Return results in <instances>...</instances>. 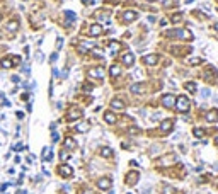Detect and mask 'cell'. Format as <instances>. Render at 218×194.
Instances as JSON below:
<instances>
[{
    "label": "cell",
    "mask_w": 218,
    "mask_h": 194,
    "mask_svg": "<svg viewBox=\"0 0 218 194\" xmlns=\"http://www.w3.org/2000/svg\"><path fill=\"white\" fill-rule=\"evenodd\" d=\"M174 107H176V111H177V113H188L189 107H191V102H189V99L186 97V95H179L177 99H176Z\"/></svg>",
    "instance_id": "cell-1"
},
{
    "label": "cell",
    "mask_w": 218,
    "mask_h": 194,
    "mask_svg": "<svg viewBox=\"0 0 218 194\" xmlns=\"http://www.w3.org/2000/svg\"><path fill=\"white\" fill-rule=\"evenodd\" d=\"M167 38H182V39L186 41H192V34L191 31L188 29H174V31H169V33H165Z\"/></svg>",
    "instance_id": "cell-2"
},
{
    "label": "cell",
    "mask_w": 218,
    "mask_h": 194,
    "mask_svg": "<svg viewBox=\"0 0 218 194\" xmlns=\"http://www.w3.org/2000/svg\"><path fill=\"white\" fill-rule=\"evenodd\" d=\"M58 174H60L61 177H65V179H68V177L73 176V168H72L70 165L63 164V165H60V167H58Z\"/></svg>",
    "instance_id": "cell-3"
},
{
    "label": "cell",
    "mask_w": 218,
    "mask_h": 194,
    "mask_svg": "<svg viewBox=\"0 0 218 194\" xmlns=\"http://www.w3.org/2000/svg\"><path fill=\"white\" fill-rule=\"evenodd\" d=\"M174 104H176V97H174V94H165L162 97V106L165 107V109L174 107Z\"/></svg>",
    "instance_id": "cell-4"
},
{
    "label": "cell",
    "mask_w": 218,
    "mask_h": 194,
    "mask_svg": "<svg viewBox=\"0 0 218 194\" xmlns=\"http://www.w3.org/2000/svg\"><path fill=\"white\" fill-rule=\"evenodd\" d=\"M97 187L102 191H109L111 189V179L109 177H102V179L97 180Z\"/></svg>",
    "instance_id": "cell-5"
},
{
    "label": "cell",
    "mask_w": 218,
    "mask_h": 194,
    "mask_svg": "<svg viewBox=\"0 0 218 194\" xmlns=\"http://www.w3.org/2000/svg\"><path fill=\"white\" fill-rule=\"evenodd\" d=\"M89 77H90V78H102V77H104V70H102V66H96V68H90V70H89Z\"/></svg>",
    "instance_id": "cell-6"
},
{
    "label": "cell",
    "mask_w": 218,
    "mask_h": 194,
    "mask_svg": "<svg viewBox=\"0 0 218 194\" xmlns=\"http://www.w3.org/2000/svg\"><path fill=\"white\" fill-rule=\"evenodd\" d=\"M172 126H174V121L172 119H164L162 125H160V131H162L164 135H167V133L172 129Z\"/></svg>",
    "instance_id": "cell-7"
},
{
    "label": "cell",
    "mask_w": 218,
    "mask_h": 194,
    "mask_svg": "<svg viewBox=\"0 0 218 194\" xmlns=\"http://www.w3.org/2000/svg\"><path fill=\"white\" fill-rule=\"evenodd\" d=\"M138 179H140V174L138 172H129L128 177H126V184H128V186H135V184L138 182Z\"/></svg>",
    "instance_id": "cell-8"
},
{
    "label": "cell",
    "mask_w": 218,
    "mask_h": 194,
    "mask_svg": "<svg viewBox=\"0 0 218 194\" xmlns=\"http://www.w3.org/2000/svg\"><path fill=\"white\" fill-rule=\"evenodd\" d=\"M99 34H102V26L101 24H92V26L89 27V36H99Z\"/></svg>",
    "instance_id": "cell-9"
},
{
    "label": "cell",
    "mask_w": 218,
    "mask_h": 194,
    "mask_svg": "<svg viewBox=\"0 0 218 194\" xmlns=\"http://www.w3.org/2000/svg\"><path fill=\"white\" fill-rule=\"evenodd\" d=\"M82 111L80 109H72L70 113L67 114V121H75V119H78V117H82Z\"/></svg>",
    "instance_id": "cell-10"
},
{
    "label": "cell",
    "mask_w": 218,
    "mask_h": 194,
    "mask_svg": "<svg viewBox=\"0 0 218 194\" xmlns=\"http://www.w3.org/2000/svg\"><path fill=\"white\" fill-rule=\"evenodd\" d=\"M206 121H208V123H216V121H218V109L208 111V113H206Z\"/></svg>",
    "instance_id": "cell-11"
},
{
    "label": "cell",
    "mask_w": 218,
    "mask_h": 194,
    "mask_svg": "<svg viewBox=\"0 0 218 194\" xmlns=\"http://www.w3.org/2000/svg\"><path fill=\"white\" fill-rule=\"evenodd\" d=\"M123 63H125L126 66H133V63H135V55H133V53H126V55L123 56Z\"/></svg>",
    "instance_id": "cell-12"
},
{
    "label": "cell",
    "mask_w": 218,
    "mask_h": 194,
    "mask_svg": "<svg viewBox=\"0 0 218 194\" xmlns=\"http://www.w3.org/2000/svg\"><path fill=\"white\" fill-rule=\"evenodd\" d=\"M157 61H159V56H157V55H147V56H143V63H145V65H155Z\"/></svg>",
    "instance_id": "cell-13"
},
{
    "label": "cell",
    "mask_w": 218,
    "mask_h": 194,
    "mask_svg": "<svg viewBox=\"0 0 218 194\" xmlns=\"http://www.w3.org/2000/svg\"><path fill=\"white\" fill-rule=\"evenodd\" d=\"M138 17V14L135 10H126L125 14H123V19H125L126 22H131V21H135V19Z\"/></svg>",
    "instance_id": "cell-14"
},
{
    "label": "cell",
    "mask_w": 218,
    "mask_h": 194,
    "mask_svg": "<svg viewBox=\"0 0 218 194\" xmlns=\"http://www.w3.org/2000/svg\"><path fill=\"white\" fill-rule=\"evenodd\" d=\"M111 107H113V109H116V111H123V109H125V102H123L121 99H113L111 101Z\"/></svg>",
    "instance_id": "cell-15"
},
{
    "label": "cell",
    "mask_w": 218,
    "mask_h": 194,
    "mask_svg": "<svg viewBox=\"0 0 218 194\" xmlns=\"http://www.w3.org/2000/svg\"><path fill=\"white\" fill-rule=\"evenodd\" d=\"M119 49H121V43H118V41H111V43H109V51H111V55H116Z\"/></svg>",
    "instance_id": "cell-16"
},
{
    "label": "cell",
    "mask_w": 218,
    "mask_h": 194,
    "mask_svg": "<svg viewBox=\"0 0 218 194\" xmlns=\"http://www.w3.org/2000/svg\"><path fill=\"white\" fill-rule=\"evenodd\" d=\"M104 121H106L107 125H114V123H116V116L111 113V111H107V113H104Z\"/></svg>",
    "instance_id": "cell-17"
},
{
    "label": "cell",
    "mask_w": 218,
    "mask_h": 194,
    "mask_svg": "<svg viewBox=\"0 0 218 194\" xmlns=\"http://www.w3.org/2000/svg\"><path fill=\"white\" fill-rule=\"evenodd\" d=\"M184 89L188 92H191V94H194V92H198V84H196V82H186Z\"/></svg>",
    "instance_id": "cell-18"
},
{
    "label": "cell",
    "mask_w": 218,
    "mask_h": 194,
    "mask_svg": "<svg viewBox=\"0 0 218 194\" xmlns=\"http://www.w3.org/2000/svg\"><path fill=\"white\" fill-rule=\"evenodd\" d=\"M65 17H67V26L70 27V24L77 19V15H75V12H72V10H65Z\"/></svg>",
    "instance_id": "cell-19"
},
{
    "label": "cell",
    "mask_w": 218,
    "mask_h": 194,
    "mask_svg": "<svg viewBox=\"0 0 218 194\" xmlns=\"http://www.w3.org/2000/svg\"><path fill=\"white\" fill-rule=\"evenodd\" d=\"M129 90L133 92V94H141V92L145 90V85L143 84H133L129 87Z\"/></svg>",
    "instance_id": "cell-20"
},
{
    "label": "cell",
    "mask_w": 218,
    "mask_h": 194,
    "mask_svg": "<svg viewBox=\"0 0 218 194\" xmlns=\"http://www.w3.org/2000/svg\"><path fill=\"white\" fill-rule=\"evenodd\" d=\"M109 73H111V77H113V78L119 77V75H121V66H118V65H113L111 68H109Z\"/></svg>",
    "instance_id": "cell-21"
},
{
    "label": "cell",
    "mask_w": 218,
    "mask_h": 194,
    "mask_svg": "<svg viewBox=\"0 0 218 194\" xmlns=\"http://www.w3.org/2000/svg\"><path fill=\"white\" fill-rule=\"evenodd\" d=\"M89 128H90L89 123H80V125L75 126V131L77 133H85V131H89Z\"/></svg>",
    "instance_id": "cell-22"
},
{
    "label": "cell",
    "mask_w": 218,
    "mask_h": 194,
    "mask_svg": "<svg viewBox=\"0 0 218 194\" xmlns=\"http://www.w3.org/2000/svg\"><path fill=\"white\" fill-rule=\"evenodd\" d=\"M17 29H19V22H17V21H10V22L7 24V31H9L10 34H14Z\"/></svg>",
    "instance_id": "cell-23"
},
{
    "label": "cell",
    "mask_w": 218,
    "mask_h": 194,
    "mask_svg": "<svg viewBox=\"0 0 218 194\" xmlns=\"http://www.w3.org/2000/svg\"><path fill=\"white\" fill-rule=\"evenodd\" d=\"M65 148L67 150H72V148H75V141H73V138H65Z\"/></svg>",
    "instance_id": "cell-24"
},
{
    "label": "cell",
    "mask_w": 218,
    "mask_h": 194,
    "mask_svg": "<svg viewBox=\"0 0 218 194\" xmlns=\"http://www.w3.org/2000/svg\"><path fill=\"white\" fill-rule=\"evenodd\" d=\"M101 155L106 157V158H109V157H113V150L109 147H104V148H101Z\"/></svg>",
    "instance_id": "cell-25"
},
{
    "label": "cell",
    "mask_w": 218,
    "mask_h": 194,
    "mask_svg": "<svg viewBox=\"0 0 218 194\" xmlns=\"http://www.w3.org/2000/svg\"><path fill=\"white\" fill-rule=\"evenodd\" d=\"M176 160V157H172V155H167L165 158H162V160L159 162L160 165H169V164H172V162Z\"/></svg>",
    "instance_id": "cell-26"
},
{
    "label": "cell",
    "mask_w": 218,
    "mask_h": 194,
    "mask_svg": "<svg viewBox=\"0 0 218 194\" xmlns=\"http://www.w3.org/2000/svg\"><path fill=\"white\" fill-rule=\"evenodd\" d=\"M182 17H184V14H182V12H177V14H174L172 17H170V22H174V24H177L179 21H182Z\"/></svg>",
    "instance_id": "cell-27"
},
{
    "label": "cell",
    "mask_w": 218,
    "mask_h": 194,
    "mask_svg": "<svg viewBox=\"0 0 218 194\" xmlns=\"http://www.w3.org/2000/svg\"><path fill=\"white\" fill-rule=\"evenodd\" d=\"M0 66H2V68H10V66H12V60L10 58H4L2 61H0Z\"/></svg>",
    "instance_id": "cell-28"
},
{
    "label": "cell",
    "mask_w": 218,
    "mask_h": 194,
    "mask_svg": "<svg viewBox=\"0 0 218 194\" xmlns=\"http://www.w3.org/2000/svg\"><path fill=\"white\" fill-rule=\"evenodd\" d=\"M194 136H196V138H201V136H204V129H203V128H196V129H194Z\"/></svg>",
    "instance_id": "cell-29"
},
{
    "label": "cell",
    "mask_w": 218,
    "mask_h": 194,
    "mask_svg": "<svg viewBox=\"0 0 218 194\" xmlns=\"http://www.w3.org/2000/svg\"><path fill=\"white\" fill-rule=\"evenodd\" d=\"M60 158H61L63 162L65 160H68V158H70V153H68L67 150H63V152H60Z\"/></svg>",
    "instance_id": "cell-30"
},
{
    "label": "cell",
    "mask_w": 218,
    "mask_h": 194,
    "mask_svg": "<svg viewBox=\"0 0 218 194\" xmlns=\"http://www.w3.org/2000/svg\"><path fill=\"white\" fill-rule=\"evenodd\" d=\"M201 61H203V58H200V56H194V58L189 60V63H191V65H200Z\"/></svg>",
    "instance_id": "cell-31"
},
{
    "label": "cell",
    "mask_w": 218,
    "mask_h": 194,
    "mask_svg": "<svg viewBox=\"0 0 218 194\" xmlns=\"http://www.w3.org/2000/svg\"><path fill=\"white\" fill-rule=\"evenodd\" d=\"M208 95H210V89H203V90H201V97H203V99H206Z\"/></svg>",
    "instance_id": "cell-32"
},
{
    "label": "cell",
    "mask_w": 218,
    "mask_h": 194,
    "mask_svg": "<svg viewBox=\"0 0 218 194\" xmlns=\"http://www.w3.org/2000/svg\"><path fill=\"white\" fill-rule=\"evenodd\" d=\"M14 150H15V152H19V150H24V145H22V143H17V145L14 147Z\"/></svg>",
    "instance_id": "cell-33"
},
{
    "label": "cell",
    "mask_w": 218,
    "mask_h": 194,
    "mask_svg": "<svg viewBox=\"0 0 218 194\" xmlns=\"http://www.w3.org/2000/svg\"><path fill=\"white\" fill-rule=\"evenodd\" d=\"M164 194H172V187L165 186V187H164Z\"/></svg>",
    "instance_id": "cell-34"
},
{
    "label": "cell",
    "mask_w": 218,
    "mask_h": 194,
    "mask_svg": "<svg viewBox=\"0 0 218 194\" xmlns=\"http://www.w3.org/2000/svg\"><path fill=\"white\" fill-rule=\"evenodd\" d=\"M94 55H96V56H102V49L96 48V49H94Z\"/></svg>",
    "instance_id": "cell-35"
},
{
    "label": "cell",
    "mask_w": 218,
    "mask_h": 194,
    "mask_svg": "<svg viewBox=\"0 0 218 194\" xmlns=\"http://www.w3.org/2000/svg\"><path fill=\"white\" fill-rule=\"evenodd\" d=\"M84 90H85V92H90V90H92V85L85 84V85H84Z\"/></svg>",
    "instance_id": "cell-36"
},
{
    "label": "cell",
    "mask_w": 218,
    "mask_h": 194,
    "mask_svg": "<svg viewBox=\"0 0 218 194\" xmlns=\"http://www.w3.org/2000/svg\"><path fill=\"white\" fill-rule=\"evenodd\" d=\"M80 194H96V192H94V191H90V189H84Z\"/></svg>",
    "instance_id": "cell-37"
},
{
    "label": "cell",
    "mask_w": 218,
    "mask_h": 194,
    "mask_svg": "<svg viewBox=\"0 0 218 194\" xmlns=\"http://www.w3.org/2000/svg\"><path fill=\"white\" fill-rule=\"evenodd\" d=\"M56 58H58V53H53V55H51V58H50V61H55Z\"/></svg>",
    "instance_id": "cell-38"
},
{
    "label": "cell",
    "mask_w": 218,
    "mask_h": 194,
    "mask_svg": "<svg viewBox=\"0 0 218 194\" xmlns=\"http://www.w3.org/2000/svg\"><path fill=\"white\" fill-rule=\"evenodd\" d=\"M15 116H17L19 119H22V117H24V113H21V111H17V113H15Z\"/></svg>",
    "instance_id": "cell-39"
},
{
    "label": "cell",
    "mask_w": 218,
    "mask_h": 194,
    "mask_svg": "<svg viewBox=\"0 0 218 194\" xmlns=\"http://www.w3.org/2000/svg\"><path fill=\"white\" fill-rule=\"evenodd\" d=\"M61 44H63V39H61V38H58V41H56V48H60Z\"/></svg>",
    "instance_id": "cell-40"
},
{
    "label": "cell",
    "mask_w": 218,
    "mask_h": 194,
    "mask_svg": "<svg viewBox=\"0 0 218 194\" xmlns=\"http://www.w3.org/2000/svg\"><path fill=\"white\" fill-rule=\"evenodd\" d=\"M22 72H24V73H29V66H27V65H24V68H22Z\"/></svg>",
    "instance_id": "cell-41"
},
{
    "label": "cell",
    "mask_w": 218,
    "mask_h": 194,
    "mask_svg": "<svg viewBox=\"0 0 218 194\" xmlns=\"http://www.w3.org/2000/svg\"><path fill=\"white\" fill-rule=\"evenodd\" d=\"M53 141H58V133H53Z\"/></svg>",
    "instance_id": "cell-42"
},
{
    "label": "cell",
    "mask_w": 218,
    "mask_h": 194,
    "mask_svg": "<svg viewBox=\"0 0 218 194\" xmlns=\"http://www.w3.org/2000/svg\"><path fill=\"white\" fill-rule=\"evenodd\" d=\"M12 82H15V84L19 82V77H17V75H14V77H12Z\"/></svg>",
    "instance_id": "cell-43"
},
{
    "label": "cell",
    "mask_w": 218,
    "mask_h": 194,
    "mask_svg": "<svg viewBox=\"0 0 218 194\" xmlns=\"http://www.w3.org/2000/svg\"><path fill=\"white\" fill-rule=\"evenodd\" d=\"M213 141H215V145H218V133L215 135V138H213Z\"/></svg>",
    "instance_id": "cell-44"
},
{
    "label": "cell",
    "mask_w": 218,
    "mask_h": 194,
    "mask_svg": "<svg viewBox=\"0 0 218 194\" xmlns=\"http://www.w3.org/2000/svg\"><path fill=\"white\" fill-rule=\"evenodd\" d=\"M215 29H216V31H218V22H216V24H215Z\"/></svg>",
    "instance_id": "cell-45"
},
{
    "label": "cell",
    "mask_w": 218,
    "mask_h": 194,
    "mask_svg": "<svg viewBox=\"0 0 218 194\" xmlns=\"http://www.w3.org/2000/svg\"><path fill=\"white\" fill-rule=\"evenodd\" d=\"M191 2H192V0H186V4H191Z\"/></svg>",
    "instance_id": "cell-46"
},
{
    "label": "cell",
    "mask_w": 218,
    "mask_h": 194,
    "mask_svg": "<svg viewBox=\"0 0 218 194\" xmlns=\"http://www.w3.org/2000/svg\"><path fill=\"white\" fill-rule=\"evenodd\" d=\"M17 194H26V191H22V192H17Z\"/></svg>",
    "instance_id": "cell-47"
},
{
    "label": "cell",
    "mask_w": 218,
    "mask_h": 194,
    "mask_svg": "<svg viewBox=\"0 0 218 194\" xmlns=\"http://www.w3.org/2000/svg\"><path fill=\"white\" fill-rule=\"evenodd\" d=\"M147 2H153V0H147Z\"/></svg>",
    "instance_id": "cell-48"
},
{
    "label": "cell",
    "mask_w": 218,
    "mask_h": 194,
    "mask_svg": "<svg viewBox=\"0 0 218 194\" xmlns=\"http://www.w3.org/2000/svg\"><path fill=\"white\" fill-rule=\"evenodd\" d=\"M0 21H2V15H0Z\"/></svg>",
    "instance_id": "cell-49"
},
{
    "label": "cell",
    "mask_w": 218,
    "mask_h": 194,
    "mask_svg": "<svg viewBox=\"0 0 218 194\" xmlns=\"http://www.w3.org/2000/svg\"><path fill=\"white\" fill-rule=\"evenodd\" d=\"M22 2H26V0H22Z\"/></svg>",
    "instance_id": "cell-50"
},
{
    "label": "cell",
    "mask_w": 218,
    "mask_h": 194,
    "mask_svg": "<svg viewBox=\"0 0 218 194\" xmlns=\"http://www.w3.org/2000/svg\"><path fill=\"white\" fill-rule=\"evenodd\" d=\"M128 194H131V192H128Z\"/></svg>",
    "instance_id": "cell-51"
}]
</instances>
